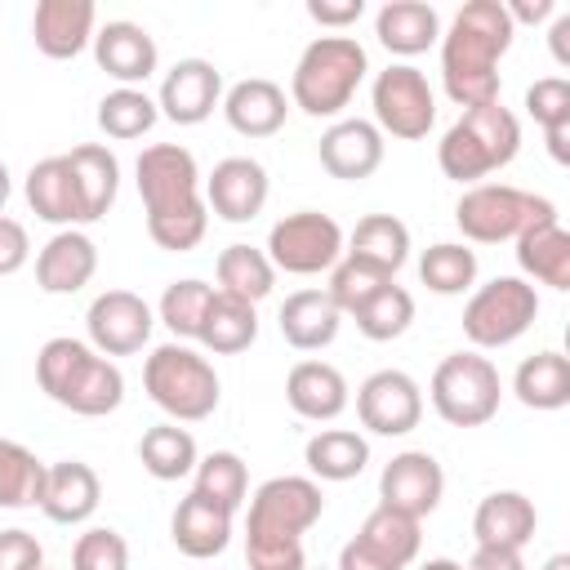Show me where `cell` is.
I'll return each instance as SVG.
<instances>
[{
  "label": "cell",
  "mask_w": 570,
  "mask_h": 570,
  "mask_svg": "<svg viewBox=\"0 0 570 570\" xmlns=\"http://www.w3.org/2000/svg\"><path fill=\"white\" fill-rule=\"evenodd\" d=\"M85 330H89V347L94 352L134 356V352L147 347V338L156 330V312L134 289H102L85 312Z\"/></svg>",
  "instance_id": "obj_13"
},
{
  "label": "cell",
  "mask_w": 570,
  "mask_h": 570,
  "mask_svg": "<svg viewBox=\"0 0 570 570\" xmlns=\"http://www.w3.org/2000/svg\"><path fill=\"white\" fill-rule=\"evenodd\" d=\"M285 401L307 423H334L347 410V379L330 361H298L285 374Z\"/></svg>",
  "instance_id": "obj_24"
},
{
  "label": "cell",
  "mask_w": 570,
  "mask_h": 570,
  "mask_svg": "<svg viewBox=\"0 0 570 570\" xmlns=\"http://www.w3.org/2000/svg\"><path fill=\"white\" fill-rule=\"evenodd\" d=\"M209 298H214V285H205V281H196V276L174 281V285H165V294H160V303H156V321L174 334V343H187V338H196Z\"/></svg>",
  "instance_id": "obj_45"
},
{
  "label": "cell",
  "mask_w": 570,
  "mask_h": 570,
  "mask_svg": "<svg viewBox=\"0 0 570 570\" xmlns=\"http://www.w3.org/2000/svg\"><path fill=\"white\" fill-rule=\"evenodd\" d=\"M31 258V240H27V227L9 214H0V276H13L22 272Z\"/></svg>",
  "instance_id": "obj_50"
},
{
  "label": "cell",
  "mask_w": 570,
  "mask_h": 570,
  "mask_svg": "<svg viewBox=\"0 0 570 570\" xmlns=\"http://www.w3.org/2000/svg\"><path fill=\"white\" fill-rule=\"evenodd\" d=\"M71 570H129V543L111 525H89L71 548Z\"/></svg>",
  "instance_id": "obj_46"
},
{
  "label": "cell",
  "mask_w": 570,
  "mask_h": 570,
  "mask_svg": "<svg viewBox=\"0 0 570 570\" xmlns=\"http://www.w3.org/2000/svg\"><path fill=\"white\" fill-rule=\"evenodd\" d=\"M419 570H463V561H450V557H432V561H423Z\"/></svg>",
  "instance_id": "obj_58"
},
{
  "label": "cell",
  "mask_w": 570,
  "mask_h": 570,
  "mask_svg": "<svg viewBox=\"0 0 570 570\" xmlns=\"http://www.w3.org/2000/svg\"><path fill=\"white\" fill-rule=\"evenodd\" d=\"M22 196H27L31 214L45 218V223H53L58 232L85 223V218H80V196H76V178H71L67 156H45V160H36V165L27 169Z\"/></svg>",
  "instance_id": "obj_30"
},
{
  "label": "cell",
  "mask_w": 570,
  "mask_h": 570,
  "mask_svg": "<svg viewBox=\"0 0 570 570\" xmlns=\"http://www.w3.org/2000/svg\"><path fill=\"white\" fill-rule=\"evenodd\" d=\"M445 494V472L428 450H401L379 472V503L405 512V517H432Z\"/></svg>",
  "instance_id": "obj_16"
},
{
  "label": "cell",
  "mask_w": 570,
  "mask_h": 570,
  "mask_svg": "<svg viewBox=\"0 0 570 570\" xmlns=\"http://www.w3.org/2000/svg\"><path fill=\"white\" fill-rule=\"evenodd\" d=\"M352 321H356V330H361L370 343H392V338H401V334L414 325V294L392 281V285H383L361 312H352Z\"/></svg>",
  "instance_id": "obj_43"
},
{
  "label": "cell",
  "mask_w": 570,
  "mask_h": 570,
  "mask_svg": "<svg viewBox=\"0 0 570 570\" xmlns=\"http://www.w3.org/2000/svg\"><path fill=\"white\" fill-rule=\"evenodd\" d=\"M428 401L432 410L450 423V428H481L499 414L503 401V383L490 356L481 352H450L428 383Z\"/></svg>",
  "instance_id": "obj_8"
},
{
  "label": "cell",
  "mask_w": 570,
  "mask_h": 570,
  "mask_svg": "<svg viewBox=\"0 0 570 570\" xmlns=\"http://www.w3.org/2000/svg\"><path fill=\"white\" fill-rule=\"evenodd\" d=\"M0 570H45V548L31 530H0Z\"/></svg>",
  "instance_id": "obj_49"
},
{
  "label": "cell",
  "mask_w": 570,
  "mask_h": 570,
  "mask_svg": "<svg viewBox=\"0 0 570 570\" xmlns=\"http://www.w3.org/2000/svg\"><path fill=\"white\" fill-rule=\"evenodd\" d=\"M196 459H200L196 436L187 428H178V423H156L138 441V463L156 481H183V476H191L196 472Z\"/></svg>",
  "instance_id": "obj_38"
},
{
  "label": "cell",
  "mask_w": 570,
  "mask_h": 570,
  "mask_svg": "<svg viewBox=\"0 0 570 570\" xmlns=\"http://www.w3.org/2000/svg\"><path fill=\"white\" fill-rule=\"evenodd\" d=\"M525 111L534 116L539 129H561L570 125V80L566 76H543L525 89Z\"/></svg>",
  "instance_id": "obj_48"
},
{
  "label": "cell",
  "mask_w": 570,
  "mask_h": 570,
  "mask_svg": "<svg viewBox=\"0 0 570 570\" xmlns=\"http://www.w3.org/2000/svg\"><path fill=\"white\" fill-rule=\"evenodd\" d=\"M383 134L374 120H361V116H343L334 120L321 142H316V156H321V169L338 183H361L370 178L379 165H383Z\"/></svg>",
  "instance_id": "obj_19"
},
{
  "label": "cell",
  "mask_w": 570,
  "mask_h": 570,
  "mask_svg": "<svg viewBox=\"0 0 570 570\" xmlns=\"http://www.w3.org/2000/svg\"><path fill=\"white\" fill-rule=\"evenodd\" d=\"M463 570H525L517 548H476Z\"/></svg>",
  "instance_id": "obj_52"
},
{
  "label": "cell",
  "mask_w": 570,
  "mask_h": 570,
  "mask_svg": "<svg viewBox=\"0 0 570 570\" xmlns=\"http://www.w3.org/2000/svg\"><path fill=\"white\" fill-rule=\"evenodd\" d=\"M45 472H49V463H40L27 445L0 436V508H9V512L40 508Z\"/></svg>",
  "instance_id": "obj_40"
},
{
  "label": "cell",
  "mask_w": 570,
  "mask_h": 570,
  "mask_svg": "<svg viewBox=\"0 0 570 570\" xmlns=\"http://www.w3.org/2000/svg\"><path fill=\"white\" fill-rule=\"evenodd\" d=\"M245 566L249 570H307V552H303V539L245 530Z\"/></svg>",
  "instance_id": "obj_47"
},
{
  "label": "cell",
  "mask_w": 570,
  "mask_h": 570,
  "mask_svg": "<svg viewBox=\"0 0 570 570\" xmlns=\"http://www.w3.org/2000/svg\"><path fill=\"white\" fill-rule=\"evenodd\" d=\"M205 209L223 223H254L272 196V178L254 156H223L200 183Z\"/></svg>",
  "instance_id": "obj_15"
},
{
  "label": "cell",
  "mask_w": 570,
  "mask_h": 570,
  "mask_svg": "<svg viewBox=\"0 0 570 570\" xmlns=\"http://www.w3.org/2000/svg\"><path fill=\"white\" fill-rule=\"evenodd\" d=\"M94 62L125 89H138L147 76H156L160 67V49L151 40L147 27L129 22V18H111L94 31Z\"/></svg>",
  "instance_id": "obj_18"
},
{
  "label": "cell",
  "mask_w": 570,
  "mask_h": 570,
  "mask_svg": "<svg viewBox=\"0 0 570 570\" xmlns=\"http://www.w3.org/2000/svg\"><path fill=\"white\" fill-rule=\"evenodd\" d=\"M517 263L548 289H570V232L561 218H539L517 236Z\"/></svg>",
  "instance_id": "obj_31"
},
{
  "label": "cell",
  "mask_w": 570,
  "mask_h": 570,
  "mask_svg": "<svg viewBox=\"0 0 570 570\" xmlns=\"http://www.w3.org/2000/svg\"><path fill=\"white\" fill-rule=\"evenodd\" d=\"M134 174H138L134 183H138L142 214H147V236L169 254L196 249L209 227L196 156L178 142H151L142 147Z\"/></svg>",
  "instance_id": "obj_2"
},
{
  "label": "cell",
  "mask_w": 570,
  "mask_h": 570,
  "mask_svg": "<svg viewBox=\"0 0 570 570\" xmlns=\"http://www.w3.org/2000/svg\"><path fill=\"white\" fill-rule=\"evenodd\" d=\"M232 517L236 512H227V508H218V503H209V499H200L191 490L187 499H178V508L169 517V539H174V548L183 557L209 561V557L227 552V543H232Z\"/></svg>",
  "instance_id": "obj_26"
},
{
  "label": "cell",
  "mask_w": 570,
  "mask_h": 570,
  "mask_svg": "<svg viewBox=\"0 0 570 570\" xmlns=\"http://www.w3.org/2000/svg\"><path fill=\"white\" fill-rule=\"evenodd\" d=\"M343 254H356V258L396 276L410 258V227L396 214H365L352 227V236H343Z\"/></svg>",
  "instance_id": "obj_36"
},
{
  "label": "cell",
  "mask_w": 570,
  "mask_h": 570,
  "mask_svg": "<svg viewBox=\"0 0 570 570\" xmlns=\"http://www.w3.org/2000/svg\"><path fill=\"white\" fill-rule=\"evenodd\" d=\"M263 254L276 272L289 276H321L343 258V227L321 209H294L281 223H272Z\"/></svg>",
  "instance_id": "obj_11"
},
{
  "label": "cell",
  "mask_w": 570,
  "mask_h": 570,
  "mask_svg": "<svg viewBox=\"0 0 570 570\" xmlns=\"http://www.w3.org/2000/svg\"><path fill=\"white\" fill-rule=\"evenodd\" d=\"M548 45H552V58H557V67H570V13H557V18H552Z\"/></svg>",
  "instance_id": "obj_55"
},
{
  "label": "cell",
  "mask_w": 570,
  "mask_h": 570,
  "mask_svg": "<svg viewBox=\"0 0 570 570\" xmlns=\"http://www.w3.org/2000/svg\"><path fill=\"white\" fill-rule=\"evenodd\" d=\"M356 539H361L379 561H387L392 570H405V566H414V557H419V548H423V525H419V517H405V512L379 503V508L361 521Z\"/></svg>",
  "instance_id": "obj_35"
},
{
  "label": "cell",
  "mask_w": 570,
  "mask_h": 570,
  "mask_svg": "<svg viewBox=\"0 0 570 570\" xmlns=\"http://www.w3.org/2000/svg\"><path fill=\"white\" fill-rule=\"evenodd\" d=\"M214 276H218V294H232V298H245V303H263L276 285V267L272 258L258 249V245H227L218 258H214Z\"/></svg>",
  "instance_id": "obj_37"
},
{
  "label": "cell",
  "mask_w": 570,
  "mask_h": 570,
  "mask_svg": "<svg viewBox=\"0 0 570 570\" xmlns=\"http://www.w3.org/2000/svg\"><path fill=\"white\" fill-rule=\"evenodd\" d=\"M142 387L169 414V423H200L223 401L218 370L187 343L151 347V356L142 361Z\"/></svg>",
  "instance_id": "obj_6"
},
{
  "label": "cell",
  "mask_w": 570,
  "mask_h": 570,
  "mask_svg": "<svg viewBox=\"0 0 570 570\" xmlns=\"http://www.w3.org/2000/svg\"><path fill=\"white\" fill-rule=\"evenodd\" d=\"M281 338L294 347V352H321L338 338V325H343V312L334 307V298L325 289H294L285 303H281Z\"/></svg>",
  "instance_id": "obj_27"
},
{
  "label": "cell",
  "mask_w": 570,
  "mask_h": 570,
  "mask_svg": "<svg viewBox=\"0 0 570 570\" xmlns=\"http://www.w3.org/2000/svg\"><path fill=\"white\" fill-rule=\"evenodd\" d=\"M356 419L374 436H405L423 419V387L405 370H374L356 387Z\"/></svg>",
  "instance_id": "obj_14"
},
{
  "label": "cell",
  "mask_w": 570,
  "mask_h": 570,
  "mask_svg": "<svg viewBox=\"0 0 570 570\" xmlns=\"http://www.w3.org/2000/svg\"><path fill=\"white\" fill-rule=\"evenodd\" d=\"M370 107H374L379 134H392L401 142H419L436 125V94L414 62L383 67L370 85Z\"/></svg>",
  "instance_id": "obj_10"
},
{
  "label": "cell",
  "mask_w": 570,
  "mask_h": 570,
  "mask_svg": "<svg viewBox=\"0 0 570 570\" xmlns=\"http://www.w3.org/2000/svg\"><path fill=\"white\" fill-rule=\"evenodd\" d=\"M543 570H570V557H566V552H552V557L543 561Z\"/></svg>",
  "instance_id": "obj_59"
},
{
  "label": "cell",
  "mask_w": 570,
  "mask_h": 570,
  "mask_svg": "<svg viewBox=\"0 0 570 570\" xmlns=\"http://www.w3.org/2000/svg\"><path fill=\"white\" fill-rule=\"evenodd\" d=\"M512 392L525 410H539V414L566 410L570 405V356H561L557 347L525 356L512 374Z\"/></svg>",
  "instance_id": "obj_32"
},
{
  "label": "cell",
  "mask_w": 570,
  "mask_h": 570,
  "mask_svg": "<svg viewBox=\"0 0 570 570\" xmlns=\"http://www.w3.org/2000/svg\"><path fill=\"white\" fill-rule=\"evenodd\" d=\"M419 281L441 294V298H454V294H468L476 285V249H468L463 240H436L423 249L419 258Z\"/></svg>",
  "instance_id": "obj_41"
},
{
  "label": "cell",
  "mask_w": 570,
  "mask_h": 570,
  "mask_svg": "<svg viewBox=\"0 0 570 570\" xmlns=\"http://www.w3.org/2000/svg\"><path fill=\"white\" fill-rule=\"evenodd\" d=\"M361 13H365V0H307V18L330 27V31L352 27Z\"/></svg>",
  "instance_id": "obj_51"
},
{
  "label": "cell",
  "mask_w": 570,
  "mask_h": 570,
  "mask_svg": "<svg viewBox=\"0 0 570 570\" xmlns=\"http://www.w3.org/2000/svg\"><path fill=\"white\" fill-rule=\"evenodd\" d=\"M539 316V294L525 276H494L476 285L463 303V334L476 352L517 343Z\"/></svg>",
  "instance_id": "obj_9"
},
{
  "label": "cell",
  "mask_w": 570,
  "mask_h": 570,
  "mask_svg": "<svg viewBox=\"0 0 570 570\" xmlns=\"http://www.w3.org/2000/svg\"><path fill=\"white\" fill-rule=\"evenodd\" d=\"M543 142H548V156H552L557 165H570V125L543 129Z\"/></svg>",
  "instance_id": "obj_56"
},
{
  "label": "cell",
  "mask_w": 570,
  "mask_h": 570,
  "mask_svg": "<svg viewBox=\"0 0 570 570\" xmlns=\"http://www.w3.org/2000/svg\"><path fill=\"white\" fill-rule=\"evenodd\" d=\"M396 276L392 272H383V267H374V263H365V258H356V254H343L334 267H330V285H325V294L334 298V307L343 312V316H352V312H361L383 285H392Z\"/></svg>",
  "instance_id": "obj_44"
},
{
  "label": "cell",
  "mask_w": 570,
  "mask_h": 570,
  "mask_svg": "<svg viewBox=\"0 0 570 570\" xmlns=\"http://www.w3.org/2000/svg\"><path fill=\"white\" fill-rule=\"evenodd\" d=\"M98 272V245L80 227L53 232L36 254V285L45 294H80Z\"/></svg>",
  "instance_id": "obj_21"
},
{
  "label": "cell",
  "mask_w": 570,
  "mask_h": 570,
  "mask_svg": "<svg viewBox=\"0 0 570 570\" xmlns=\"http://www.w3.org/2000/svg\"><path fill=\"white\" fill-rule=\"evenodd\" d=\"M254 338H258V312H254V303L214 289V298H209V307H205V316H200L196 343H200L205 352H214V356H236V352H245Z\"/></svg>",
  "instance_id": "obj_33"
},
{
  "label": "cell",
  "mask_w": 570,
  "mask_h": 570,
  "mask_svg": "<svg viewBox=\"0 0 570 570\" xmlns=\"http://www.w3.org/2000/svg\"><path fill=\"white\" fill-rule=\"evenodd\" d=\"M303 463H307L312 481H352L370 463V441L352 428H321L303 445Z\"/></svg>",
  "instance_id": "obj_34"
},
{
  "label": "cell",
  "mask_w": 570,
  "mask_h": 570,
  "mask_svg": "<svg viewBox=\"0 0 570 570\" xmlns=\"http://www.w3.org/2000/svg\"><path fill=\"white\" fill-rule=\"evenodd\" d=\"M67 165H71V178H76V196H80V218L85 223H98L111 214L116 205V191H120V160L111 147L102 142H80L67 151Z\"/></svg>",
  "instance_id": "obj_29"
},
{
  "label": "cell",
  "mask_w": 570,
  "mask_h": 570,
  "mask_svg": "<svg viewBox=\"0 0 570 570\" xmlns=\"http://www.w3.org/2000/svg\"><path fill=\"white\" fill-rule=\"evenodd\" d=\"M156 107L174 125H205L223 107V71L209 58H178L160 80Z\"/></svg>",
  "instance_id": "obj_17"
},
{
  "label": "cell",
  "mask_w": 570,
  "mask_h": 570,
  "mask_svg": "<svg viewBox=\"0 0 570 570\" xmlns=\"http://www.w3.org/2000/svg\"><path fill=\"white\" fill-rule=\"evenodd\" d=\"M338 570H392L387 561H379L361 539H347L343 552H338Z\"/></svg>",
  "instance_id": "obj_54"
},
{
  "label": "cell",
  "mask_w": 570,
  "mask_h": 570,
  "mask_svg": "<svg viewBox=\"0 0 570 570\" xmlns=\"http://www.w3.org/2000/svg\"><path fill=\"white\" fill-rule=\"evenodd\" d=\"M512 27L521 22H543V18H557V0H503Z\"/></svg>",
  "instance_id": "obj_53"
},
{
  "label": "cell",
  "mask_w": 570,
  "mask_h": 570,
  "mask_svg": "<svg viewBox=\"0 0 570 570\" xmlns=\"http://www.w3.org/2000/svg\"><path fill=\"white\" fill-rule=\"evenodd\" d=\"M325 512V494L312 476H272L254 490L249 499V517H245V530H258V534H289V539H303Z\"/></svg>",
  "instance_id": "obj_12"
},
{
  "label": "cell",
  "mask_w": 570,
  "mask_h": 570,
  "mask_svg": "<svg viewBox=\"0 0 570 570\" xmlns=\"http://www.w3.org/2000/svg\"><path fill=\"white\" fill-rule=\"evenodd\" d=\"M539 530V512L521 490H490L472 512L476 548H525Z\"/></svg>",
  "instance_id": "obj_25"
},
{
  "label": "cell",
  "mask_w": 570,
  "mask_h": 570,
  "mask_svg": "<svg viewBox=\"0 0 570 570\" xmlns=\"http://www.w3.org/2000/svg\"><path fill=\"white\" fill-rule=\"evenodd\" d=\"M374 36L396 58H419L441 40V13L428 0H387L374 13Z\"/></svg>",
  "instance_id": "obj_28"
},
{
  "label": "cell",
  "mask_w": 570,
  "mask_h": 570,
  "mask_svg": "<svg viewBox=\"0 0 570 570\" xmlns=\"http://www.w3.org/2000/svg\"><path fill=\"white\" fill-rule=\"evenodd\" d=\"M9 191H13V178H9V165L0 160V214H4V205H9Z\"/></svg>",
  "instance_id": "obj_57"
},
{
  "label": "cell",
  "mask_w": 570,
  "mask_h": 570,
  "mask_svg": "<svg viewBox=\"0 0 570 570\" xmlns=\"http://www.w3.org/2000/svg\"><path fill=\"white\" fill-rule=\"evenodd\" d=\"M223 116L240 138H272L289 116V94L267 76H245L223 94Z\"/></svg>",
  "instance_id": "obj_23"
},
{
  "label": "cell",
  "mask_w": 570,
  "mask_h": 570,
  "mask_svg": "<svg viewBox=\"0 0 570 570\" xmlns=\"http://www.w3.org/2000/svg\"><path fill=\"white\" fill-rule=\"evenodd\" d=\"M517 151H521V120L503 102H490V107L459 111V120L436 142V165L445 178L476 187L481 178L508 169Z\"/></svg>",
  "instance_id": "obj_5"
},
{
  "label": "cell",
  "mask_w": 570,
  "mask_h": 570,
  "mask_svg": "<svg viewBox=\"0 0 570 570\" xmlns=\"http://www.w3.org/2000/svg\"><path fill=\"white\" fill-rule=\"evenodd\" d=\"M98 9L94 0H40L31 13V40L45 58L67 62L94 45Z\"/></svg>",
  "instance_id": "obj_20"
},
{
  "label": "cell",
  "mask_w": 570,
  "mask_h": 570,
  "mask_svg": "<svg viewBox=\"0 0 570 570\" xmlns=\"http://www.w3.org/2000/svg\"><path fill=\"white\" fill-rule=\"evenodd\" d=\"M517 27L503 0H468L441 31V85L463 111L499 102V58L512 49Z\"/></svg>",
  "instance_id": "obj_1"
},
{
  "label": "cell",
  "mask_w": 570,
  "mask_h": 570,
  "mask_svg": "<svg viewBox=\"0 0 570 570\" xmlns=\"http://www.w3.org/2000/svg\"><path fill=\"white\" fill-rule=\"evenodd\" d=\"M539 218H557V205L517 183H476L454 205V223H459L463 240H472V245L517 240Z\"/></svg>",
  "instance_id": "obj_7"
},
{
  "label": "cell",
  "mask_w": 570,
  "mask_h": 570,
  "mask_svg": "<svg viewBox=\"0 0 570 570\" xmlns=\"http://www.w3.org/2000/svg\"><path fill=\"white\" fill-rule=\"evenodd\" d=\"M102 503V481L85 459H58L45 472L40 512L53 525H85Z\"/></svg>",
  "instance_id": "obj_22"
},
{
  "label": "cell",
  "mask_w": 570,
  "mask_h": 570,
  "mask_svg": "<svg viewBox=\"0 0 570 570\" xmlns=\"http://www.w3.org/2000/svg\"><path fill=\"white\" fill-rule=\"evenodd\" d=\"M156 120H160V107H156V98L147 89L116 85L111 94L98 98V129L107 138H116V142H134V138L151 134Z\"/></svg>",
  "instance_id": "obj_39"
},
{
  "label": "cell",
  "mask_w": 570,
  "mask_h": 570,
  "mask_svg": "<svg viewBox=\"0 0 570 570\" xmlns=\"http://www.w3.org/2000/svg\"><path fill=\"white\" fill-rule=\"evenodd\" d=\"M191 476H196L191 490L200 499L227 508V512H236L245 503V494H249V472H245V459L236 450H209L205 459H196V472Z\"/></svg>",
  "instance_id": "obj_42"
},
{
  "label": "cell",
  "mask_w": 570,
  "mask_h": 570,
  "mask_svg": "<svg viewBox=\"0 0 570 570\" xmlns=\"http://www.w3.org/2000/svg\"><path fill=\"white\" fill-rule=\"evenodd\" d=\"M36 383L53 405H62L80 419H102V414L120 410V401H125L120 365L71 334H58L36 352Z\"/></svg>",
  "instance_id": "obj_3"
},
{
  "label": "cell",
  "mask_w": 570,
  "mask_h": 570,
  "mask_svg": "<svg viewBox=\"0 0 570 570\" xmlns=\"http://www.w3.org/2000/svg\"><path fill=\"white\" fill-rule=\"evenodd\" d=\"M370 71V53L356 36H316L289 76V107L312 120H338Z\"/></svg>",
  "instance_id": "obj_4"
}]
</instances>
